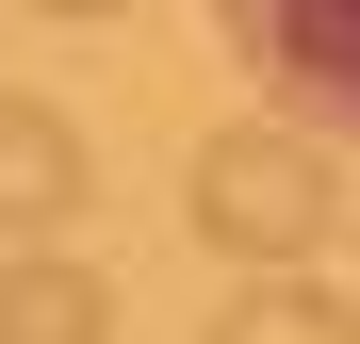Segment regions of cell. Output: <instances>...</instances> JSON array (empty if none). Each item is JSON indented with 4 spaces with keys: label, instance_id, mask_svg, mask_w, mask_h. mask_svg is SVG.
Segmentation results:
<instances>
[{
    "label": "cell",
    "instance_id": "1",
    "mask_svg": "<svg viewBox=\"0 0 360 344\" xmlns=\"http://www.w3.org/2000/svg\"><path fill=\"white\" fill-rule=\"evenodd\" d=\"M180 213H197V246H229V262H311L328 229H344V181H328L311 115H262V132H213L197 148Z\"/></svg>",
    "mask_w": 360,
    "mask_h": 344
},
{
    "label": "cell",
    "instance_id": "2",
    "mask_svg": "<svg viewBox=\"0 0 360 344\" xmlns=\"http://www.w3.org/2000/svg\"><path fill=\"white\" fill-rule=\"evenodd\" d=\"M229 49L262 66V98H278V115L360 132V0H229Z\"/></svg>",
    "mask_w": 360,
    "mask_h": 344
},
{
    "label": "cell",
    "instance_id": "3",
    "mask_svg": "<svg viewBox=\"0 0 360 344\" xmlns=\"http://www.w3.org/2000/svg\"><path fill=\"white\" fill-rule=\"evenodd\" d=\"M98 181V148L66 132V98H0V229H66Z\"/></svg>",
    "mask_w": 360,
    "mask_h": 344
},
{
    "label": "cell",
    "instance_id": "4",
    "mask_svg": "<svg viewBox=\"0 0 360 344\" xmlns=\"http://www.w3.org/2000/svg\"><path fill=\"white\" fill-rule=\"evenodd\" d=\"M0 344H115V279L17 229V262H0Z\"/></svg>",
    "mask_w": 360,
    "mask_h": 344
},
{
    "label": "cell",
    "instance_id": "5",
    "mask_svg": "<svg viewBox=\"0 0 360 344\" xmlns=\"http://www.w3.org/2000/svg\"><path fill=\"white\" fill-rule=\"evenodd\" d=\"M213 344H360V295H328L295 262H246V295L213 312Z\"/></svg>",
    "mask_w": 360,
    "mask_h": 344
},
{
    "label": "cell",
    "instance_id": "6",
    "mask_svg": "<svg viewBox=\"0 0 360 344\" xmlns=\"http://www.w3.org/2000/svg\"><path fill=\"white\" fill-rule=\"evenodd\" d=\"M33 17H66V33H98V17H131V0H33Z\"/></svg>",
    "mask_w": 360,
    "mask_h": 344
}]
</instances>
